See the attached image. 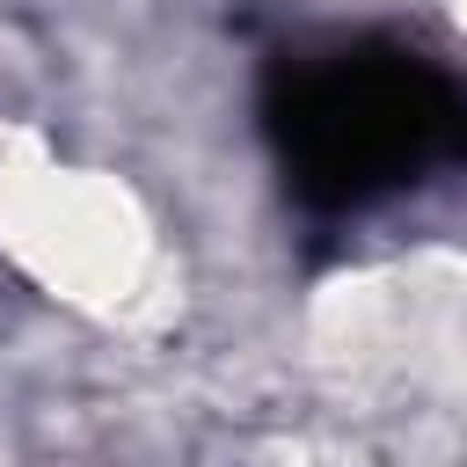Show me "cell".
Returning <instances> with one entry per match:
<instances>
[{
  "label": "cell",
  "mask_w": 467,
  "mask_h": 467,
  "mask_svg": "<svg viewBox=\"0 0 467 467\" xmlns=\"http://www.w3.org/2000/svg\"><path fill=\"white\" fill-rule=\"evenodd\" d=\"M0 263L95 328H139L175 292V241L153 197L44 124H0Z\"/></svg>",
  "instance_id": "1"
},
{
  "label": "cell",
  "mask_w": 467,
  "mask_h": 467,
  "mask_svg": "<svg viewBox=\"0 0 467 467\" xmlns=\"http://www.w3.org/2000/svg\"><path fill=\"white\" fill-rule=\"evenodd\" d=\"M445 7H452V29L467 36V0H445Z\"/></svg>",
  "instance_id": "2"
}]
</instances>
